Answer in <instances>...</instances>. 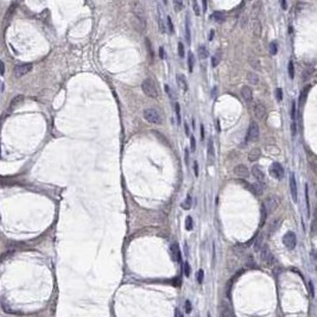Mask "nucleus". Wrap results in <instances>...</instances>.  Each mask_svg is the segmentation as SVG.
<instances>
[{"mask_svg":"<svg viewBox=\"0 0 317 317\" xmlns=\"http://www.w3.org/2000/svg\"><path fill=\"white\" fill-rule=\"evenodd\" d=\"M261 241H262V236H259V239L255 241V245H254V248H255V251H259V250H260Z\"/></svg>","mask_w":317,"mask_h":317,"instance_id":"a18cd8bd","label":"nucleus"},{"mask_svg":"<svg viewBox=\"0 0 317 317\" xmlns=\"http://www.w3.org/2000/svg\"><path fill=\"white\" fill-rule=\"evenodd\" d=\"M0 64H1V76H4V74H5V63L1 61Z\"/></svg>","mask_w":317,"mask_h":317,"instance_id":"864d4df0","label":"nucleus"},{"mask_svg":"<svg viewBox=\"0 0 317 317\" xmlns=\"http://www.w3.org/2000/svg\"><path fill=\"white\" fill-rule=\"evenodd\" d=\"M250 63H251V65H252L254 69H260V62H259L258 58L251 57V58H250Z\"/></svg>","mask_w":317,"mask_h":317,"instance_id":"473e14b6","label":"nucleus"},{"mask_svg":"<svg viewBox=\"0 0 317 317\" xmlns=\"http://www.w3.org/2000/svg\"><path fill=\"white\" fill-rule=\"evenodd\" d=\"M201 137H202V139L204 138V127H203V125H201Z\"/></svg>","mask_w":317,"mask_h":317,"instance_id":"6e6d98bb","label":"nucleus"},{"mask_svg":"<svg viewBox=\"0 0 317 317\" xmlns=\"http://www.w3.org/2000/svg\"><path fill=\"white\" fill-rule=\"evenodd\" d=\"M159 54H161V57L164 58V49H163V48L159 49Z\"/></svg>","mask_w":317,"mask_h":317,"instance_id":"4d7b16f0","label":"nucleus"},{"mask_svg":"<svg viewBox=\"0 0 317 317\" xmlns=\"http://www.w3.org/2000/svg\"><path fill=\"white\" fill-rule=\"evenodd\" d=\"M280 222H281V219H276L272 223H271V226H270V232H274L277 228L279 227V224H280Z\"/></svg>","mask_w":317,"mask_h":317,"instance_id":"2f4dec72","label":"nucleus"},{"mask_svg":"<svg viewBox=\"0 0 317 317\" xmlns=\"http://www.w3.org/2000/svg\"><path fill=\"white\" fill-rule=\"evenodd\" d=\"M178 54H180L181 58H183V57H184V46H183V44H182L181 42L178 43Z\"/></svg>","mask_w":317,"mask_h":317,"instance_id":"c03bdc74","label":"nucleus"},{"mask_svg":"<svg viewBox=\"0 0 317 317\" xmlns=\"http://www.w3.org/2000/svg\"><path fill=\"white\" fill-rule=\"evenodd\" d=\"M295 115H296V102L292 101V107H291V116H292V119H295Z\"/></svg>","mask_w":317,"mask_h":317,"instance_id":"de8ad7c7","label":"nucleus"},{"mask_svg":"<svg viewBox=\"0 0 317 317\" xmlns=\"http://www.w3.org/2000/svg\"><path fill=\"white\" fill-rule=\"evenodd\" d=\"M288 69H289V76H290V79H293L295 77V68H293V62L292 61L289 62Z\"/></svg>","mask_w":317,"mask_h":317,"instance_id":"72a5a7b5","label":"nucleus"},{"mask_svg":"<svg viewBox=\"0 0 317 317\" xmlns=\"http://www.w3.org/2000/svg\"><path fill=\"white\" fill-rule=\"evenodd\" d=\"M190 139H191V150L195 151V149H196V140H195V137L191 135Z\"/></svg>","mask_w":317,"mask_h":317,"instance_id":"09e8293b","label":"nucleus"},{"mask_svg":"<svg viewBox=\"0 0 317 317\" xmlns=\"http://www.w3.org/2000/svg\"><path fill=\"white\" fill-rule=\"evenodd\" d=\"M260 156H261L260 149L254 147V149H252L251 152L248 153V161H250V162H257L259 158H260Z\"/></svg>","mask_w":317,"mask_h":317,"instance_id":"2eb2a0df","label":"nucleus"},{"mask_svg":"<svg viewBox=\"0 0 317 317\" xmlns=\"http://www.w3.org/2000/svg\"><path fill=\"white\" fill-rule=\"evenodd\" d=\"M194 64H195V57H194L192 52H189V56H188V68H189V72L190 73L192 72V69H194Z\"/></svg>","mask_w":317,"mask_h":317,"instance_id":"393cba45","label":"nucleus"},{"mask_svg":"<svg viewBox=\"0 0 317 317\" xmlns=\"http://www.w3.org/2000/svg\"><path fill=\"white\" fill-rule=\"evenodd\" d=\"M197 52H198V57L202 58V60H205V58L208 57V50H207V48H205L204 45L198 46Z\"/></svg>","mask_w":317,"mask_h":317,"instance_id":"5701e85b","label":"nucleus"},{"mask_svg":"<svg viewBox=\"0 0 317 317\" xmlns=\"http://www.w3.org/2000/svg\"><path fill=\"white\" fill-rule=\"evenodd\" d=\"M170 251H171V257H172L173 261H176V262H181L182 254H181V250H180V246H178L177 242H173V243L170 246Z\"/></svg>","mask_w":317,"mask_h":317,"instance_id":"9d476101","label":"nucleus"},{"mask_svg":"<svg viewBox=\"0 0 317 317\" xmlns=\"http://www.w3.org/2000/svg\"><path fill=\"white\" fill-rule=\"evenodd\" d=\"M184 128H185V134L189 137V135H190V133H189V126H188L187 122H184Z\"/></svg>","mask_w":317,"mask_h":317,"instance_id":"603ef678","label":"nucleus"},{"mask_svg":"<svg viewBox=\"0 0 317 317\" xmlns=\"http://www.w3.org/2000/svg\"><path fill=\"white\" fill-rule=\"evenodd\" d=\"M252 31L255 37H260L261 34V24L259 20H253L252 22Z\"/></svg>","mask_w":317,"mask_h":317,"instance_id":"a211bd4d","label":"nucleus"},{"mask_svg":"<svg viewBox=\"0 0 317 317\" xmlns=\"http://www.w3.org/2000/svg\"><path fill=\"white\" fill-rule=\"evenodd\" d=\"M278 204H279V200L276 195H270L266 197L265 202H264V207H265L267 214H271L273 211L278 208Z\"/></svg>","mask_w":317,"mask_h":317,"instance_id":"20e7f679","label":"nucleus"},{"mask_svg":"<svg viewBox=\"0 0 317 317\" xmlns=\"http://www.w3.org/2000/svg\"><path fill=\"white\" fill-rule=\"evenodd\" d=\"M253 113L258 120H264L266 116V108L264 107V104H261V103H255L253 107Z\"/></svg>","mask_w":317,"mask_h":317,"instance_id":"1a4fd4ad","label":"nucleus"},{"mask_svg":"<svg viewBox=\"0 0 317 317\" xmlns=\"http://www.w3.org/2000/svg\"><path fill=\"white\" fill-rule=\"evenodd\" d=\"M259 126L255 121H252L251 124H250V127H248V132H247V140H250V142H254V140H257L259 138Z\"/></svg>","mask_w":317,"mask_h":317,"instance_id":"423d86ee","label":"nucleus"},{"mask_svg":"<svg viewBox=\"0 0 317 317\" xmlns=\"http://www.w3.org/2000/svg\"><path fill=\"white\" fill-rule=\"evenodd\" d=\"M194 11H195V14L196 15H200V7H198V4L196 1H194Z\"/></svg>","mask_w":317,"mask_h":317,"instance_id":"49530a36","label":"nucleus"},{"mask_svg":"<svg viewBox=\"0 0 317 317\" xmlns=\"http://www.w3.org/2000/svg\"><path fill=\"white\" fill-rule=\"evenodd\" d=\"M190 207H191V196H190V195H187L185 201L182 203V208L185 209V210H189Z\"/></svg>","mask_w":317,"mask_h":317,"instance_id":"7c9ffc66","label":"nucleus"},{"mask_svg":"<svg viewBox=\"0 0 317 317\" xmlns=\"http://www.w3.org/2000/svg\"><path fill=\"white\" fill-rule=\"evenodd\" d=\"M176 81H177V84H178V87L181 88V89L188 90V83H187V80H185L184 75H177Z\"/></svg>","mask_w":317,"mask_h":317,"instance_id":"6ab92c4d","label":"nucleus"},{"mask_svg":"<svg viewBox=\"0 0 317 317\" xmlns=\"http://www.w3.org/2000/svg\"><path fill=\"white\" fill-rule=\"evenodd\" d=\"M194 228V221L191 216H187L185 217V229L187 231H191Z\"/></svg>","mask_w":317,"mask_h":317,"instance_id":"c756f323","label":"nucleus"},{"mask_svg":"<svg viewBox=\"0 0 317 317\" xmlns=\"http://www.w3.org/2000/svg\"><path fill=\"white\" fill-rule=\"evenodd\" d=\"M175 111H176V115H177L178 121L181 122V108H180V104L178 103H175Z\"/></svg>","mask_w":317,"mask_h":317,"instance_id":"ea45409f","label":"nucleus"},{"mask_svg":"<svg viewBox=\"0 0 317 317\" xmlns=\"http://www.w3.org/2000/svg\"><path fill=\"white\" fill-rule=\"evenodd\" d=\"M291 132H292V135H296V124H295V121L291 124Z\"/></svg>","mask_w":317,"mask_h":317,"instance_id":"3c124183","label":"nucleus"},{"mask_svg":"<svg viewBox=\"0 0 317 317\" xmlns=\"http://www.w3.org/2000/svg\"><path fill=\"white\" fill-rule=\"evenodd\" d=\"M251 189L254 194H257V195H262V192H264V184L262 182H254L252 185H251Z\"/></svg>","mask_w":317,"mask_h":317,"instance_id":"dca6fc26","label":"nucleus"},{"mask_svg":"<svg viewBox=\"0 0 317 317\" xmlns=\"http://www.w3.org/2000/svg\"><path fill=\"white\" fill-rule=\"evenodd\" d=\"M252 175L257 178L258 182H262L264 180H265V173H264V171L257 165H254L252 168Z\"/></svg>","mask_w":317,"mask_h":317,"instance_id":"4468645a","label":"nucleus"},{"mask_svg":"<svg viewBox=\"0 0 317 317\" xmlns=\"http://www.w3.org/2000/svg\"><path fill=\"white\" fill-rule=\"evenodd\" d=\"M208 317H210V313H208Z\"/></svg>","mask_w":317,"mask_h":317,"instance_id":"052dcab7","label":"nucleus"},{"mask_svg":"<svg viewBox=\"0 0 317 317\" xmlns=\"http://www.w3.org/2000/svg\"><path fill=\"white\" fill-rule=\"evenodd\" d=\"M276 97L278 101H281V99H283V90H281L280 88H277L276 89Z\"/></svg>","mask_w":317,"mask_h":317,"instance_id":"a19ab883","label":"nucleus"},{"mask_svg":"<svg viewBox=\"0 0 317 317\" xmlns=\"http://www.w3.org/2000/svg\"><path fill=\"white\" fill-rule=\"evenodd\" d=\"M142 88H143V92L145 93L146 96L152 97V99L158 97V90H157L154 83L151 80H145L142 84Z\"/></svg>","mask_w":317,"mask_h":317,"instance_id":"7ed1b4c3","label":"nucleus"},{"mask_svg":"<svg viewBox=\"0 0 317 317\" xmlns=\"http://www.w3.org/2000/svg\"><path fill=\"white\" fill-rule=\"evenodd\" d=\"M191 34H190V24H189V15H187V20H185V39L188 43H190V38Z\"/></svg>","mask_w":317,"mask_h":317,"instance_id":"b1692460","label":"nucleus"},{"mask_svg":"<svg viewBox=\"0 0 317 317\" xmlns=\"http://www.w3.org/2000/svg\"><path fill=\"white\" fill-rule=\"evenodd\" d=\"M283 242L285 245V247L289 250H293L296 246V235L293 232H288L284 238H283Z\"/></svg>","mask_w":317,"mask_h":317,"instance_id":"6e6552de","label":"nucleus"},{"mask_svg":"<svg viewBox=\"0 0 317 317\" xmlns=\"http://www.w3.org/2000/svg\"><path fill=\"white\" fill-rule=\"evenodd\" d=\"M234 173L236 175V176H239V177H248V175H250V170H248V168L246 166V165H243V164H239V165H236L235 168H234Z\"/></svg>","mask_w":317,"mask_h":317,"instance_id":"9b49d317","label":"nucleus"},{"mask_svg":"<svg viewBox=\"0 0 317 317\" xmlns=\"http://www.w3.org/2000/svg\"><path fill=\"white\" fill-rule=\"evenodd\" d=\"M192 310V306H191V302L189 301V299H187L185 301V312L187 313H190Z\"/></svg>","mask_w":317,"mask_h":317,"instance_id":"37998d69","label":"nucleus"},{"mask_svg":"<svg viewBox=\"0 0 317 317\" xmlns=\"http://www.w3.org/2000/svg\"><path fill=\"white\" fill-rule=\"evenodd\" d=\"M261 259L264 261H266L267 264L272 262V260H273V258H272V255H271V253H270V251L267 248V246H264V248L261 250Z\"/></svg>","mask_w":317,"mask_h":317,"instance_id":"f3484780","label":"nucleus"},{"mask_svg":"<svg viewBox=\"0 0 317 317\" xmlns=\"http://www.w3.org/2000/svg\"><path fill=\"white\" fill-rule=\"evenodd\" d=\"M214 154H215V151H214V142L213 139H209L208 142V158H210V161L214 159Z\"/></svg>","mask_w":317,"mask_h":317,"instance_id":"4be33fe9","label":"nucleus"},{"mask_svg":"<svg viewBox=\"0 0 317 317\" xmlns=\"http://www.w3.org/2000/svg\"><path fill=\"white\" fill-rule=\"evenodd\" d=\"M247 81L250 82V84H252V86H257V84L259 83V76H258L255 73L248 72V73H247Z\"/></svg>","mask_w":317,"mask_h":317,"instance_id":"412c9836","label":"nucleus"},{"mask_svg":"<svg viewBox=\"0 0 317 317\" xmlns=\"http://www.w3.org/2000/svg\"><path fill=\"white\" fill-rule=\"evenodd\" d=\"M270 175L272 176L273 178L276 180H280V178H283V176H284V169L283 166H281L279 163H273L270 168Z\"/></svg>","mask_w":317,"mask_h":317,"instance_id":"0eeeda50","label":"nucleus"},{"mask_svg":"<svg viewBox=\"0 0 317 317\" xmlns=\"http://www.w3.org/2000/svg\"><path fill=\"white\" fill-rule=\"evenodd\" d=\"M166 20H168V27H169V31L172 33L173 32V24H172V20H171V17L168 15L166 17Z\"/></svg>","mask_w":317,"mask_h":317,"instance_id":"79ce46f5","label":"nucleus"},{"mask_svg":"<svg viewBox=\"0 0 317 317\" xmlns=\"http://www.w3.org/2000/svg\"><path fill=\"white\" fill-rule=\"evenodd\" d=\"M196 278H197V283L202 284L203 283V278H204V271L203 270H198L197 274H196Z\"/></svg>","mask_w":317,"mask_h":317,"instance_id":"f704fd0d","label":"nucleus"},{"mask_svg":"<svg viewBox=\"0 0 317 317\" xmlns=\"http://www.w3.org/2000/svg\"><path fill=\"white\" fill-rule=\"evenodd\" d=\"M194 171H195V176H198V168H197V162H194Z\"/></svg>","mask_w":317,"mask_h":317,"instance_id":"8fccbe9b","label":"nucleus"},{"mask_svg":"<svg viewBox=\"0 0 317 317\" xmlns=\"http://www.w3.org/2000/svg\"><path fill=\"white\" fill-rule=\"evenodd\" d=\"M173 6H175V11L176 12H178L183 8V3L182 1H177V0H175L173 1Z\"/></svg>","mask_w":317,"mask_h":317,"instance_id":"e433bc0d","label":"nucleus"},{"mask_svg":"<svg viewBox=\"0 0 317 317\" xmlns=\"http://www.w3.org/2000/svg\"><path fill=\"white\" fill-rule=\"evenodd\" d=\"M219 63H220V56L219 55H214L213 57H211V65L215 68V67H217Z\"/></svg>","mask_w":317,"mask_h":317,"instance_id":"4c0bfd02","label":"nucleus"},{"mask_svg":"<svg viewBox=\"0 0 317 317\" xmlns=\"http://www.w3.org/2000/svg\"><path fill=\"white\" fill-rule=\"evenodd\" d=\"M178 317H184V316H183V313H182V312H180V313H178Z\"/></svg>","mask_w":317,"mask_h":317,"instance_id":"bf43d9fd","label":"nucleus"},{"mask_svg":"<svg viewBox=\"0 0 317 317\" xmlns=\"http://www.w3.org/2000/svg\"><path fill=\"white\" fill-rule=\"evenodd\" d=\"M211 18H213L214 20H216V22H222L224 19V14L222 12H214L213 14H211Z\"/></svg>","mask_w":317,"mask_h":317,"instance_id":"c85d7f7f","label":"nucleus"},{"mask_svg":"<svg viewBox=\"0 0 317 317\" xmlns=\"http://www.w3.org/2000/svg\"><path fill=\"white\" fill-rule=\"evenodd\" d=\"M241 96L242 99L247 102V103H251L252 100H253V93H252V89L248 87V86H245L242 87V89H241Z\"/></svg>","mask_w":317,"mask_h":317,"instance_id":"f8f14e48","label":"nucleus"},{"mask_svg":"<svg viewBox=\"0 0 317 317\" xmlns=\"http://www.w3.org/2000/svg\"><path fill=\"white\" fill-rule=\"evenodd\" d=\"M23 99H24V96L23 95H17L12 101H11V108H14L15 106H18L22 101H23Z\"/></svg>","mask_w":317,"mask_h":317,"instance_id":"bb28decb","label":"nucleus"},{"mask_svg":"<svg viewBox=\"0 0 317 317\" xmlns=\"http://www.w3.org/2000/svg\"><path fill=\"white\" fill-rule=\"evenodd\" d=\"M269 50H270V54H271V55H276L277 52H278V44H277L276 41H273V42L270 43Z\"/></svg>","mask_w":317,"mask_h":317,"instance_id":"cd10ccee","label":"nucleus"},{"mask_svg":"<svg viewBox=\"0 0 317 317\" xmlns=\"http://www.w3.org/2000/svg\"><path fill=\"white\" fill-rule=\"evenodd\" d=\"M132 11H133V17H135L140 22H143L146 24V13H145V7L140 1H134L132 3Z\"/></svg>","mask_w":317,"mask_h":317,"instance_id":"f03ea898","label":"nucleus"},{"mask_svg":"<svg viewBox=\"0 0 317 317\" xmlns=\"http://www.w3.org/2000/svg\"><path fill=\"white\" fill-rule=\"evenodd\" d=\"M266 150L270 151V153H272V154H278L279 153V149L274 147V146H266Z\"/></svg>","mask_w":317,"mask_h":317,"instance_id":"58836bf2","label":"nucleus"},{"mask_svg":"<svg viewBox=\"0 0 317 317\" xmlns=\"http://www.w3.org/2000/svg\"><path fill=\"white\" fill-rule=\"evenodd\" d=\"M185 161H187V164H189V150L185 149Z\"/></svg>","mask_w":317,"mask_h":317,"instance_id":"5fc2aeb1","label":"nucleus"},{"mask_svg":"<svg viewBox=\"0 0 317 317\" xmlns=\"http://www.w3.org/2000/svg\"><path fill=\"white\" fill-rule=\"evenodd\" d=\"M143 115H144L145 120H147L149 122H151V124L161 125L162 121H163L159 112H158L157 109H154V108H147V109H145Z\"/></svg>","mask_w":317,"mask_h":317,"instance_id":"f257e3e1","label":"nucleus"},{"mask_svg":"<svg viewBox=\"0 0 317 317\" xmlns=\"http://www.w3.org/2000/svg\"><path fill=\"white\" fill-rule=\"evenodd\" d=\"M290 190H291V195L295 202L298 201V195H297V184H296V178L295 175L290 176Z\"/></svg>","mask_w":317,"mask_h":317,"instance_id":"ddd939ff","label":"nucleus"},{"mask_svg":"<svg viewBox=\"0 0 317 317\" xmlns=\"http://www.w3.org/2000/svg\"><path fill=\"white\" fill-rule=\"evenodd\" d=\"M315 73V68L313 67H306L304 70H303V74H302V80L303 81H306L308 79L311 77V75Z\"/></svg>","mask_w":317,"mask_h":317,"instance_id":"aec40b11","label":"nucleus"},{"mask_svg":"<svg viewBox=\"0 0 317 317\" xmlns=\"http://www.w3.org/2000/svg\"><path fill=\"white\" fill-rule=\"evenodd\" d=\"M214 37V31H210V36H209V41H211Z\"/></svg>","mask_w":317,"mask_h":317,"instance_id":"13d9d810","label":"nucleus"},{"mask_svg":"<svg viewBox=\"0 0 317 317\" xmlns=\"http://www.w3.org/2000/svg\"><path fill=\"white\" fill-rule=\"evenodd\" d=\"M32 69V63H24V64H18L14 67V76L17 77H22L24 75H26L29 72H31Z\"/></svg>","mask_w":317,"mask_h":317,"instance_id":"39448f33","label":"nucleus"},{"mask_svg":"<svg viewBox=\"0 0 317 317\" xmlns=\"http://www.w3.org/2000/svg\"><path fill=\"white\" fill-rule=\"evenodd\" d=\"M190 273H191V267H190V265H189V262L185 261V262H184V274H185L187 278H189V277H190Z\"/></svg>","mask_w":317,"mask_h":317,"instance_id":"c9c22d12","label":"nucleus"},{"mask_svg":"<svg viewBox=\"0 0 317 317\" xmlns=\"http://www.w3.org/2000/svg\"><path fill=\"white\" fill-rule=\"evenodd\" d=\"M309 88H310V87L304 88V89L301 92V96H299V104H301V106H303V104H304V102H305V100H306V94H308Z\"/></svg>","mask_w":317,"mask_h":317,"instance_id":"a878e982","label":"nucleus"}]
</instances>
